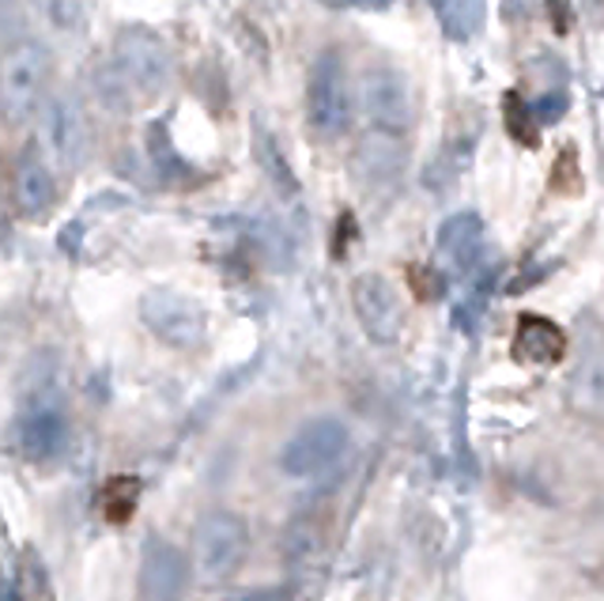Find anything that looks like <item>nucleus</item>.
Listing matches in <instances>:
<instances>
[{
  "label": "nucleus",
  "instance_id": "obj_17",
  "mask_svg": "<svg viewBox=\"0 0 604 601\" xmlns=\"http://www.w3.org/2000/svg\"><path fill=\"white\" fill-rule=\"evenodd\" d=\"M148 159H151V167H155L163 182H171V185L193 182V167L177 155V148L171 144V137H166L163 121H151L148 126Z\"/></svg>",
  "mask_w": 604,
  "mask_h": 601
},
{
  "label": "nucleus",
  "instance_id": "obj_20",
  "mask_svg": "<svg viewBox=\"0 0 604 601\" xmlns=\"http://www.w3.org/2000/svg\"><path fill=\"white\" fill-rule=\"evenodd\" d=\"M503 118L510 140H518L521 148H537L540 144V118L532 114V106L521 99L518 92H510L503 99Z\"/></svg>",
  "mask_w": 604,
  "mask_h": 601
},
{
  "label": "nucleus",
  "instance_id": "obj_3",
  "mask_svg": "<svg viewBox=\"0 0 604 601\" xmlns=\"http://www.w3.org/2000/svg\"><path fill=\"white\" fill-rule=\"evenodd\" d=\"M140 318L171 348H197L208 333V311L193 296L174 288H151L140 299Z\"/></svg>",
  "mask_w": 604,
  "mask_h": 601
},
{
  "label": "nucleus",
  "instance_id": "obj_4",
  "mask_svg": "<svg viewBox=\"0 0 604 601\" xmlns=\"http://www.w3.org/2000/svg\"><path fill=\"white\" fill-rule=\"evenodd\" d=\"M246 549H250V526L242 515L230 511H212L197 523L193 534V556H197L201 576L208 579H227L230 571L242 564Z\"/></svg>",
  "mask_w": 604,
  "mask_h": 601
},
{
  "label": "nucleus",
  "instance_id": "obj_12",
  "mask_svg": "<svg viewBox=\"0 0 604 601\" xmlns=\"http://www.w3.org/2000/svg\"><path fill=\"white\" fill-rule=\"evenodd\" d=\"M479 243H484V219L476 212H453L450 219H442L439 227V258L450 265L453 272H468L476 265Z\"/></svg>",
  "mask_w": 604,
  "mask_h": 601
},
{
  "label": "nucleus",
  "instance_id": "obj_5",
  "mask_svg": "<svg viewBox=\"0 0 604 601\" xmlns=\"http://www.w3.org/2000/svg\"><path fill=\"white\" fill-rule=\"evenodd\" d=\"M344 450H348V423L317 417L288 439V447L280 450V470L288 476H317L341 462Z\"/></svg>",
  "mask_w": 604,
  "mask_h": 601
},
{
  "label": "nucleus",
  "instance_id": "obj_21",
  "mask_svg": "<svg viewBox=\"0 0 604 601\" xmlns=\"http://www.w3.org/2000/svg\"><path fill=\"white\" fill-rule=\"evenodd\" d=\"M552 190H556V193H579V190H582V179H579V152H574V148H563V152H559Z\"/></svg>",
  "mask_w": 604,
  "mask_h": 601
},
{
  "label": "nucleus",
  "instance_id": "obj_14",
  "mask_svg": "<svg viewBox=\"0 0 604 601\" xmlns=\"http://www.w3.org/2000/svg\"><path fill=\"white\" fill-rule=\"evenodd\" d=\"M42 126H46L50 152L57 159H65V163H76L79 152H84V144H87V126H84V118H79L76 106L68 99L50 103Z\"/></svg>",
  "mask_w": 604,
  "mask_h": 601
},
{
  "label": "nucleus",
  "instance_id": "obj_11",
  "mask_svg": "<svg viewBox=\"0 0 604 601\" xmlns=\"http://www.w3.org/2000/svg\"><path fill=\"white\" fill-rule=\"evenodd\" d=\"M514 359L529 367H556L559 359L567 356V333L559 330L552 318L540 314H521L518 330H514V344H510Z\"/></svg>",
  "mask_w": 604,
  "mask_h": 601
},
{
  "label": "nucleus",
  "instance_id": "obj_6",
  "mask_svg": "<svg viewBox=\"0 0 604 601\" xmlns=\"http://www.w3.org/2000/svg\"><path fill=\"white\" fill-rule=\"evenodd\" d=\"M352 307H355V318H359L363 333H367L370 341L397 344V337H401V330H405V311L386 277L363 272V277L352 285Z\"/></svg>",
  "mask_w": 604,
  "mask_h": 601
},
{
  "label": "nucleus",
  "instance_id": "obj_9",
  "mask_svg": "<svg viewBox=\"0 0 604 601\" xmlns=\"http://www.w3.org/2000/svg\"><path fill=\"white\" fill-rule=\"evenodd\" d=\"M140 587L151 601H177L190 587V560L166 541H148L140 556Z\"/></svg>",
  "mask_w": 604,
  "mask_h": 601
},
{
  "label": "nucleus",
  "instance_id": "obj_16",
  "mask_svg": "<svg viewBox=\"0 0 604 601\" xmlns=\"http://www.w3.org/2000/svg\"><path fill=\"white\" fill-rule=\"evenodd\" d=\"M401 167H405V148L397 144L393 137L367 140V144L359 148V155H355V174H359V179H367V182L397 179V174H401Z\"/></svg>",
  "mask_w": 604,
  "mask_h": 601
},
{
  "label": "nucleus",
  "instance_id": "obj_23",
  "mask_svg": "<svg viewBox=\"0 0 604 601\" xmlns=\"http://www.w3.org/2000/svg\"><path fill=\"white\" fill-rule=\"evenodd\" d=\"M412 285H416V296H423V299H439V291H442V277H439V272H431V269H412Z\"/></svg>",
  "mask_w": 604,
  "mask_h": 601
},
{
  "label": "nucleus",
  "instance_id": "obj_1",
  "mask_svg": "<svg viewBox=\"0 0 604 601\" xmlns=\"http://www.w3.org/2000/svg\"><path fill=\"white\" fill-rule=\"evenodd\" d=\"M171 84V50L140 26H126L114 39L110 61L95 73V92L114 114H132L155 103Z\"/></svg>",
  "mask_w": 604,
  "mask_h": 601
},
{
  "label": "nucleus",
  "instance_id": "obj_10",
  "mask_svg": "<svg viewBox=\"0 0 604 601\" xmlns=\"http://www.w3.org/2000/svg\"><path fill=\"white\" fill-rule=\"evenodd\" d=\"M53 201H57V182L53 171L39 159V152H23L12 167V208L23 219H46Z\"/></svg>",
  "mask_w": 604,
  "mask_h": 601
},
{
  "label": "nucleus",
  "instance_id": "obj_26",
  "mask_svg": "<svg viewBox=\"0 0 604 601\" xmlns=\"http://www.w3.org/2000/svg\"><path fill=\"white\" fill-rule=\"evenodd\" d=\"M4 601H26V598L20 594V590H15V582H8V587H4Z\"/></svg>",
  "mask_w": 604,
  "mask_h": 601
},
{
  "label": "nucleus",
  "instance_id": "obj_8",
  "mask_svg": "<svg viewBox=\"0 0 604 601\" xmlns=\"http://www.w3.org/2000/svg\"><path fill=\"white\" fill-rule=\"evenodd\" d=\"M363 110L386 132H401L412 126V87L389 65H375L363 73Z\"/></svg>",
  "mask_w": 604,
  "mask_h": 601
},
{
  "label": "nucleus",
  "instance_id": "obj_19",
  "mask_svg": "<svg viewBox=\"0 0 604 601\" xmlns=\"http://www.w3.org/2000/svg\"><path fill=\"white\" fill-rule=\"evenodd\" d=\"M140 492H144V484H140V476H110V481L103 484V518L114 526H126L132 515H137V503H140Z\"/></svg>",
  "mask_w": 604,
  "mask_h": 601
},
{
  "label": "nucleus",
  "instance_id": "obj_22",
  "mask_svg": "<svg viewBox=\"0 0 604 601\" xmlns=\"http://www.w3.org/2000/svg\"><path fill=\"white\" fill-rule=\"evenodd\" d=\"M563 110H567V95L563 92H552V95H544V99L532 103V114L540 118V126H552V121L563 118Z\"/></svg>",
  "mask_w": 604,
  "mask_h": 601
},
{
  "label": "nucleus",
  "instance_id": "obj_2",
  "mask_svg": "<svg viewBox=\"0 0 604 601\" xmlns=\"http://www.w3.org/2000/svg\"><path fill=\"white\" fill-rule=\"evenodd\" d=\"M306 121L322 140L344 137L352 126V87L336 50L317 53L306 79Z\"/></svg>",
  "mask_w": 604,
  "mask_h": 601
},
{
  "label": "nucleus",
  "instance_id": "obj_15",
  "mask_svg": "<svg viewBox=\"0 0 604 601\" xmlns=\"http://www.w3.org/2000/svg\"><path fill=\"white\" fill-rule=\"evenodd\" d=\"M254 155H257V163H261V171H265V179H269L272 190H277L280 197L295 201L299 193H302V185L295 179V171H291V163L283 159L277 137H272V132H265L261 126L254 129Z\"/></svg>",
  "mask_w": 604,
  "mask_h": 601
},
{
  "label": "nucleus",
  "instance_id": "obj_24",
  "mask_svg": "<svg viewBox=\"0 0 604 601\" xmlns=\"http://www.w3.org/2000/svg\"><path fill=\"white\" fill-rule=\"evenodd\" d=\"M227 601H291V594L283 587H261V590H246V594H235Z\"/></svg>",
  "mask_w": 604,
  "mask_h": 601
},
{
  "label": "nucleus",
  "instance_id": "obj_25",
  "mask_svg": "<svg viewBox=\"0 0 604 601\" xmlns=\"http://www.w3.org/2000/svg\"><path fill=\"white\" fill-rule=\"evenodd\" d=\"M333 4H344V8H367V12H381V8H389L393 0H333Z\"/></svg>",
  "mask_w": 604,
  "mask_h": 601
},
{
  "label": "nucleus",
  "instance_id": "obj_13",
  "mask_svg": "<svg viewBox=\"0 0 604 601\" xmlns=\"http://www.w3.org/2000/svg\"><path fill=\"white\" fill-rule=\"evenodd\" d=\"M68 443V423L57 409H34L20 423V450L31 462H50Z\"/></svg>",
  "mask_w": 604,
  "mask_h": 601
},
{
  "label": "nucleus",
  "instance_id": "obj_18",
  "mask_svg": "<svg viewBox=\"0 0 604 601\" xmlns=\"http://www.w3.org/2000/svg\"><path fill=\"white\" fill-rule=\"evenodd\" d=\"M442 31L453 42H468L484 26V0H431Z\"/></svg>",
  "mask_w": 604,
  "mask_h": 601
},
{
  "label": "nucleus",
  "instance_id": "obj_7",
  "mask_svg": "<svg viewBox=\"0 0 604 601\" xmlns=\"http://www.w3.org/2000/svg\"><path fill=\"white\" fill-rule=\"evenodd\" d=\"M50 73V57L39 42L23 39L12 42L4 53V114L8 121H20L26 110H34L39 92L46 84Z\"/></svg>",
  "mask_w": 604,
  "mask_h": 601
}]
</instances>
